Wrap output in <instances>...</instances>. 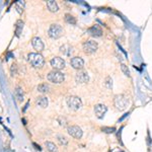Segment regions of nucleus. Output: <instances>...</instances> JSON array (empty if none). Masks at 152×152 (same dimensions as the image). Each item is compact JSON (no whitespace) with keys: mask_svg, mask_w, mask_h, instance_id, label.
<instances>
[{"mask_svg":"<svg viewBox=\"0 0 152 152\" xmlns=\"http://www.w3.org/2000/svg\"><path fill=\"white\" fill-rule=\"evenodd\" d=\"M114 104L117 110L119 111H125L129 104V99L125 94H117L114 99Z\"/></svg>","mask_w":152,"mask_h":152,"instance_id":"nucleus-1","label":"nucleus"},{"mask_svg":"<svg viewBox=\"0 0 152 152\" xmlns=\"http://www.w3.org/2000/svg\"><path fill=\"white\" fill-rule=\"evenodd\" d=\"M28 61L35 68H42L45 64V59L41 54L38 53H29L28 54Z\"/></svg>","mask_w":152,"mask_h":152,"instance_id":"nucleus-2","label":"nucleus"},{"mask_svg":"<svg viewBox=\"0 0 152 152\" xmlns=\"http://www.w3.org/2000/svg\"><path fill=\"white\" fill-rule=\"evenodd\" d=\"M47 79L52 83L60 84V83L64 82L65 76L62 72H61V71L53 70V71H51V72H49V74L47 75Z\"/></svg>","mask_w":152,"mask_h":152,"instance_id":"nucleus-3","label":"nucleus"},{"mask_svg":"<svg viewBox=\"0 0 152 152\" xmlns=\"http://www.w3.org/2000/svg\"><path fill=\"white\" fill-rule=\"evenodd\" d=\"M66 104H67L68 107L73 111H78L81 109L82 107V100L80 97L75 96V95H71L66 99Z\"/></svg>","mask_w":152,"mask_h":152,"instance_id":"nucleus-4","label":"nucleus"},{"mask_svg":"<svg viewBox=\"0 0 152 152\" xmlns=\"http://www.w3.org/2000/svg\"><path fill=\"white\" fill-rule=\"evenodd\" d=\"M63 28L58 23H53L50 26L48 31V35L52 39H59L63 35Z\"/></svg>","mask_w":152,"mask_h":152,"instance_id":"nucleus-5","label":"nucleus"},{"mask_svg":"<svg viewBox=\"0 0 152 152\" xmlns=\"http://www.w3.org/2000/svg\"><path fill=\"white\" fill-rule=\"evenodd\" d=\"M82 49L85 54H94L99 49V44H97V42L94 40H87L83 43Z\"/></svg>","mask_w":152,"mask_h":152,"instance_id":"nucleus-6","label":"nucleus"},{"mask_svg":"<svg viewBox=\"0 0 152 152\" xmlns=\"http://www.w3.org/2000/svg\"><path fill=\"white\" fill-rule=\"evenodd\" d=\"M50 64L54 68V70H58V71L64 69L65 66H66L65 61L63 60L62 58H60V57L52 58V59H51V61H50Z\"/></svg>","mask_w":152,"mask_h":152,"instance_id":"nucleus-7","label":"nucleus"},{"mask_svg":"<svg viewBox=\"0 0 152 152\" xmlns=\"http://www.w3.org/2000/svg\"><path fill=\"white\" fill-rule=\"evenodd\" d=\"M67 132L71 137H73V138H75V139H81V137L83 135V132H82L81 128L78 127V126H75V125L74 126L68 127Z\"/></svg>","mask_w":152,"mask_h":152,"instance_id":"nucleus-8","label":"nucleus"},{"mask_svg":"<svg viewBox=\"0 0 152 152\" xmlns=\"http://www.w3.org/2000/svg\"><path fill=\"white\" fill-rule=\"evenodd\" d=\"M75 80L77 83L84 84V83H87L88 80H89V75H88V73L85 72V71L79 70L75 75Z\"/></svg>","mask_w":152,"mask_h":152,"instance_id":"nucleus-9","label":"nucleus"},{"mask_svg":"<svg viewBox=\"0 0 152 152\" xmlns=\"http://www.w3.org/2000/svg\"><path fill=\"white\" fill-rule=\"evenodd\" d=\"M70 64L74 69L76 70H81L84 66V60L81 57H73L70 60Z\"/></svg>","mask_w":152,"mask_h":152,"instance_id":"nucleus-10","label":"nucleus"},{"mask_svg":"<svg viewBox=\"0 0 152 152\" xmlns=\"http://www.w3.org/2000/svg\"><path fill=\"white\" fill-rule=\"evenodd\" d=\"M107 111V107L102 104H99L94 107V114L99 119H102L104 117Z\"/></svg>","mask_w":152,"mask_h":152,"instance_id":"nucleus-11","label":"nucleus"},{"mask_svg":"<svg viewBox=\"0 0 152 152\" xmlns=\"http://www.w3.org/2000/svg\"><path fill=\"white\" fill-rule=\"evenodd\" d=\"M31 45H33L34 49L37 51H39V52H40V51H43L44 48H45L43 41H42L41 38H39V37L33 38V40H31Z\"/></svg>","mask_w":152,"mask_h":152,"instance_id":"nucleus-12","label":"nucleus"},{"mask_svg":"<svg viewBox=\"0 0 152 152\" xmlns=\"http://www.w3.org/2000/svg\"><path fill=\"white\" fill-rule=\"evenodd\" d=\"M60 52L64 56H66V57H70V56L73 54V52H74V50H73V47L71 45H69V44H65V45H63L60 47Z\"/></svg>","mask_w":152,"mask_h":152,"instance_id":"nucleus-13","label":"nucleus"},{"mask_svg":"<svg viewBox=\"0 0 152 152\" xmlns=\"http://www.w3.org/2000/svg\"><path fill=\"white\" fill-rule=\"evenodd\" d=\"M88 31H89L90 35H91L92 37H95V38L102 36V29L100 28L99 26H96V24L94 26H91V28L88 29Z\"/></svg>","mask_w":152,"mask_h":152,"instance_id":"nucleus-14","label":"nucleus"},{"mask_svg":"<svg viewBox=\"0 0 152 152\" xmlns=\"http://www.w3.org/2000/svg\"><path fill=\"white\" fill-rule=\"evenodd\" d=\"M36 104L37 105H39V107L45 109V107H48L49 100L46 96H39V97H37V99H36Z\"/></svg>","mask_w":152,"mask_h":152,"instance_id":"nucleus-15","label":"nucleus"},{"mask_svg":"<svg viewBox=\"0 0 152 152\" xmlns=\"http://www.w3.org/2000/svg\"><path fill=\"white\" fill-rule=\"evenodd\" d=\"M46 4H47V8L51 12H57L59 10L57 2L54 1V0H49V1H47V3H46Z\"/></svg>","mask_w":152,"mask_h":152,"instance_id":"nucleus-16","label":"nucleus"},{"mask_svg":"<svg viewBox=\"0 0 152 152\" xmlns=\"http://www.w3.org/2000/svg\"><path fill=\"white\" fill-rule=\"evenodd\" d=\"M38 91L42 92V94H46V92L50 91V86L47 83H42V84L38 85Z\"/></svg>","mask_w":152,"mask_h":152,"instance_id":"nucleus-17","label":"nucleus"},{"mask_svg":"<svg viewBox=\"0 0 152 152\" xmlns=\"http://www.w3.org/2000/svg\"><path fill=\"white\" fill-rule=\"evenodd\" d=\"M45 146H46V148H47V150L50 152H57L58 151V148L56 147V145L53 143V142H50V141L45 142Z\"/></svg>","mask_w":152,"mask_h":152,"instance_id":"nucleus-18","label":"nucleus"},{"mask_svg":"<svg viewBox=\"0 0 152 152\" xmlns=\"http://www.w3.org/2000/svg\"><path fill=\"white\" fill-rule=\"evenodd\" d=\"M14 94H15V97L19 100V102H21V100L23 99V91L19 86H18L15 88V90H14Z\"/></svg>","mask_w":152,"mask_h":152,"instance_id":"nucleus-19","label":"nucleus"},{"mask_svg":"<svg viewBox=\"0 0 152 152\" xmlns=\"http://www.w3.org/2000/svg\"><path fill=\"white\" fill-rule=\"evenodd\" d=\"M57 140L59 142V144L62 146H67L68 145V140L67 138L64 136H62V135H58L57 136Z\"/></svg>","mask_w":152,"mask_h":152,"instance_id":"nucleus-20","label":"nucleus"},{"mask_svg":"<svg viewBox=\"0 0 152 152\" xmlns=\"http://www.w3.org/2000/svg\"><path fill=\"white\" fill-rule=\"evenodd\" d=\"M65 21L70 24H75L76 23V19L73 15H71L69 13H66L65 14Z\"/></svg>","mask_w":152,"mask_h":152,"instance_id":"nucleus-21","label":"nucleus"},{"mask_svg":"<svg viewBox=\"0 0 152 152\" xmlns=\"http://www.w3.org/2000/svg\"><path fill=\"white\" fill-rule=\"evenodd\" d=\"M23 23L21 20H18V23H16V36H19L21 33V31H23Z\"/></svg>","mask_w":152,"mask_h":152,"instance_id":"nucleus-22","label":"nucleus"},{"mask_svg":"<svg viewBox=\"0 0 152 152\" xmlns=\"http://www.w3.org/2000/svg\"><path fill=\"white\" fill-rule=\"evenodd\" d=\"M104 85H105V87L109 88V89H112L113 88V79L110 76H107L104 79Z\"/></svg>","mask_w":152,"mask_h":152,"instance_id":"nucleus-23","label":"nucleus"},{"mask_svg":"<svg viewBox=\"0 0 152 152\" xmlns=\"http://www.w3.org/2000/svg\"><path fill=\"white\" fill-rule=\"evenodd\" d=\"M15 7H16V9H18V11L19 12V13H21V12L23 11L24 2L23 1H18V2H15Z\"/></svg>","mask_w":152,"mask_h":152,"instance_id":"nucleus-24","label":"nucleus"},{"mask_svg":"<svg viewBox=\"0 0 152 152\" xmlns=\"http://www.w3.org/2000/svg\"><path fill=\"white\" fill-rule=\"evenodd\" d=\"M121 69H122V71H123V73L126 76H129L130 75V71H129V69H128V66H126L125 64H122L121 65Z\"/></svg>","mask_w":152,"mask_h":152,"instance_id":"nucleus-25","label":"nucleus"},{"mask_svg":"<svg viewBox=\"0 0 152 152\" xmlns=\"http://www.w3.org/2000/svg\"><path fill=\"white\" fill-rule=\"evenodd\" d=\"M58 122L60 123L61 126H66V125H67V120H66L65 118L59 117V118H58Z\"/></svg>","mask_w":152,"mask_h":152,"instance_id":"nucleus-26","label":"nucleus"},{"mask_svg":"<svg viewBox=\"0 0 152 152\" xmlns=\"http://www.w3.org/2000/svg\"><path fill=\"white\" fill-rule=\"evenodd\" d=\"M102 130H104V132H107V133H112V132H114V131H115V129H114V128H105V127H104V128L102 129Z\"/></svg>","mask_w":152,"mask_h":152,"instance_id":"nucleus-27","label":"nucleus"}]
</instances>
